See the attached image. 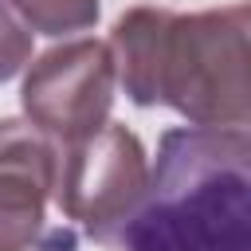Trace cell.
<instances>
[{
  "instance_id": "obj_1",
  "label": "cell",
  "mask_w": 251,
  "mask_h": 251,
  "mask_svg": "<svg viewBox=\"0 0 251 251\" xmlns=\"http://www.w3.org/2000/svg\"><path fill=\"white\" fill-rule=\"evenodd\" d=\"M106 243L114 251H251V133L169 129L141 204Z\"/></svg>"
},
{
  "instance_id": "obj_2",
  "label": "cell",
  "mask_w": 251,
  "mask_h": 251,
  "mask_svg": "<svg viewBox=\"0 0 251 251\" xmlns=\"http://www.w3.org/2000/svg\"><path fill=\"white\" fill-rule=\"evenodd\" d=\"M157 106L204 129L251 133V0L180 16L173 12Z\"/></svg>"
},
{
  "instance_id": "obj_3",
  "label": "cell",
  "mask_w": 251,
  "mask_h": 251,
  "mask_svg": "<svg viewBox=\"0 0 251 251\" xmlns=\"http://www.w3.org/2000/svg\"><path fill=\"white\" fill-rule=\"evenodd\" d=\"M149 188V157L133 129L106 122L98 133L59 145L55 204L59 212L86 227L90 239L106 243L110 231L141 204Z\"/></svg>"
},
{
  "instance_id": "obj_4",
  "label": "cell",
  "mask_w": 251,
  "mask_h": 251,
  "mask_svg": "<svg viewBox=\"0 0 251 251\" xmlns=\"http://www.w3.org/2000/svg\"><path fill=\"white\" fill-rule=\"evenodd\" d=\"M114 51L102 39H71L27 63L20 106L24 118L51 141L71 145L98 133L114 106Z\"/></svg>"
},
{
  "instance_id": "obj_5",
  "label": "cell",
  "mask_w": 251,
  "mask_h": 251,
  "mask_svg": "<svg viewBox=\"0 0 251 251\" xmlns=\"http://www.w3.org/2000/svg\"><path fill=\"white\" fill-rule=\"evenodd\" d=\"M59 141L27 118H0V251H35L55 196Z\"/></svg>"
},
{
  "instance_id": "obj_6",
  "label": "cell",
  "mask_w": 251,
  "mask_h": 251,
  "mask_svg": "<svg viewBox=\"0 0 251 251\" xmlns=\"http://www.w3.org/2000/svg\"><path fill=\"white\" fill-rule=\"evenodd\" d=\"M173 12L169 8H129L118 16L110 31V51L118 67V82L137 106H157V82H161V59H165V35H169Z\"/></svg>"
},
{
  "instance_id": "obj_7",
  "label": "cell",
  "mask_w": 251,
  "mask_h": 251,
  "mask_svg": "<svg viewBox=\"0 0 251 251\" xmlns=\"http://www.w3.org/2000/svg\"><path fill=\"white\" fill-rule=\"evenodd\" d=\"M12 8L20 12V20L39 31V35H75V31H90L98 24L102 4L98 0H12Z\"/></svg>"
},
{
  "instance_id": "obj_8",
  "label": "cell",
  "mask_w": 251,
  "mask_h": 251,
  "mask_svg": "<svg viewBox=\"0 0 251 251\" xmlns=\"http://www.w3.org/2000/svg\"><path fill=\"white\" fill-rule=\"evenodd\" d=\"M31 27L20 20L12 0H0V82L16 78L31 63Z\"/></svg>"
}]
</instances>
